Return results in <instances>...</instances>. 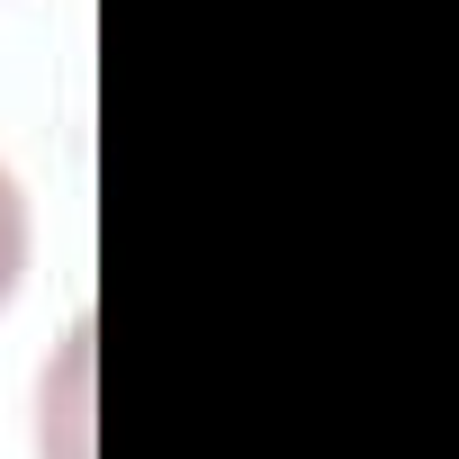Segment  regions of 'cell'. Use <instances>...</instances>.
I'll list each match as a JSON object with an SVG mask.
<instances>
[{"label": "cell", "mask_w": 459, "mask_h": 459, "mask_svg": "<svg viewBox=\"0 0 459 459\" xmlns=\"http://www.w3.org/2000/svg\"><path fill=\"white\" fill-rule=\"evenodd\" d=\"M19 271H28V198H19L10 171H0V307H10Z\"/></svg>", "instance_id": "cell-1"}]
</instances>
